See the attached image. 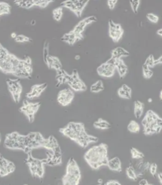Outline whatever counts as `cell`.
<instances>
[{"label": "cell", "instance_id": "48", "mask_svg": "<svg viewBox=\"0 0 162 185\" xmlns=\"http://www.w3.org/2000/svg\"><path fill=\"white\" fill-rule=\"evenodd\" d=\"M148 101H149V102H152V99H151V98L149 99V100H148Z\"/></svg>", "mask_w": 162, "mask_h": 185}, {"label": "cell", "instance_id": "39", "mask_svg": "<svg viewBox=\"0 0 162 185\" xmlns=\"http://www.w3.org/2000/svg\"><path fill=\"white\" fill-rule=\"evenodd\" d=\"M72 11L73 12H74L75 13L78 11V9H77V7L76 6V5H74V4H72L71 5V6H70V8Z\"/></svg>", "mask_w": 162, "mask_h": 185}, {"label": "cell", "instance_id": "40", "mask_svg": "<svg viewBox=\"0 0 162 185\" xmlns=\"http://www.w3.org/2000/svg\"><path fill=\"white\" fill-rule=\"evenodd\" d=\"M162 63V56H161V57H160V58H159L158 60H155V61H154V65H157V64H161Z\"/></svg>", "mask_w": 162, "mask_h": 185}, {"label": "cell", "instance_id": "46", "mask_svg": "<svg viewBox=\"0 0 162 185\" xmlns=\"http://www.w3.org/2000/svg\"><path fill=\"white\" fill-rule=\"evenodd\" d=\"M80 58V56L78 55H76L75 56V59L76 60H79Z\"/></svg>", "mask_w": 162, "mask_h": 185}, {"label": "cell", "instance_id": "44", "mask_svg": "<svg viewBox=\"0 0 162 185\" xmlns=\"http://www.w3.org/2000/svg\"><path fill=\"white\" fill-rule=\"evenodd\" d=\"M75 14H76L78 17H81V14H82V12H81V11H77L75 12Z\"/></svg>", "mask_w": 162, "mask_h": 185}, {"label": "cell", "instance_id": "28", "mask_svg": "<svg viewBox=\"0 0 162 185\" xmlns=\"http://www.w3.org/2000/svg\"><path fill=\"white\" fill-rule=\"evenodd\" d=\"M143 75H144V78L146 79L150 78L153 75V71L151 70L149 68L146 70H143Z\"/></svg>", "mask_w": 162, "mask_h": 185}, {"label": "cell", "instance_id": "31", "mask_svg": "<svg viewBox=\"0 0 162 185\" xmlns=\"http://www.w3.org/2000/svg\"><path fill=\"white\" fill-rule=\"evenodd\" d=\"M116 3H117V1H108V4L109 8L111 9H113Z\"/></svg>", "mask_w": 162, "mask_h": 185}, {"label": "cell", "instance_id": "36", "mask_svg": "<svg viewBox=\"0 0 162 185\" xmlns=\"http://www.w3.org/2000/svg\"><path fill=\"white\" fill-rule=\"evenodd\" d=\"M96 86H97V87H99V88H103L104 87L103 86V82L101 80H98L97 82H96L95 83H94Z\"/></svg>", "mask_w": 162, "mask_h": 185}, {"label": "cell", "instance_id": "15", "mask_svg": "<svg viewBox=\"0 0 162 185\" xmlns=\"http://www.w3.org/2000/svg\"><path fill=\"white\" fill-rule=\"evenodd\" d=\"M127 129L131 132L137 133L140 131V127L139 125L136 122L132 120L128 124V127H127Z\"/></svg>", "mask_w": 162, "mask_h": 185}, {"label": "cell", "instance_id": "41", "mask_svg": "<svg viewBox=\"0 0 162 185\" xmlns=\"http://www.w3.org/2000/svg\"><path fill=\"white\" fill-rule=\"evenodd\" d=\"M158 178H159V181H160V183L162 184V173H159L158 174Z\"/></svg>", "mask_w": 162, "mask_h": 185}, {"label": "cell", "instance_id": "18", "mask_svg": "<svg viewBox=\"0 0 162 185\" xmlns=\"http://www.w3.org/2000/svg\"><path fill=\"white\" fill-rule=\"evenodd\" d=\"M53 15H54V18L55 20L56 21L60 20L63 15L62 7H59L57 8L54 9L53 11Z\"/></svg>", "mask_w": 162, "mask_h": 185}, {"label": "cell", "instance_id": "27", "mask_svg": "<svg viewBox=\"0 0 162 185\" xmlns=\"http://www.w3.org/2000/svg\"><path fill=\"white\" fill-rule=\"evenodd\" d=\"M104 90V87L99 88L96 86L94 84L92 85L90 88V91L93 92H98Z\"/></svg>", "mask_w": 162, "mask_h": 185}, {"label": "cell", "instance_id": "14", "mask_svg": "<svg viewBox=\"0 0 162 185\" xmlns=\"http://www.w3.org/2000/svg\"><path fill=\"white\" fill-rule=\"evenodd\" d=\"M116 68H117L118 71L121 78H123L127 73V67L123 61V60L121 59H120L119 63L116 66Z\"/></svg>", "mask_w": 162, "mask_h": 185}, {"label": "cell", "instance_id": "22", "mask_svg": "<svg viewBox=\"0 0 162 185\" xmlns=\"http://www.w3.org/2000/svg\"><path fill=\"white\" fill-rule=\"evenodd\" d=\"M140 1H132L130 2L133 11L135 14H137L138 12V8L140 5Z\"/></svg>", "mask_w": 162, "mask_h": 185}, {"label": "cell", "instance_id": "38", "mask_svg": "<svg viewBox=\"0 0 162 185\" xmlns=\"http://www.w3.org/2000/svg\"><path fill=\"white\" fill-rule=\"evenodd\" d=\"M156 123H157V125L159 126H160V127H162V119L160 117H159L156 120Z\"/></svg>", "mask_w": 162, "mask_h": 185}, {"label": "cell", "instance_id": "9", "mask_svg": "<svg viewBox=\"0 0 162 185\" xmlns=\"http://www.w3.org/2000/svg\"><path fill=\"white\" fill-rule=\"evenodd\" d=\"M47 86L48 85L46 83L33 85L31 87L30 91L26 94V98L29 100H32L34 98L38 97L45 90Z\"/></svg>", "mask_w": 162, "mask_h": 185}, {"label": "cell", "instance_id": "7", "mask_svg": "<svg viewBox=\"0 0 162 185\" xmlns=\"http://www.w3.org/2000/svg\"><path fill=\"white\" fill-rule=\"evenodd\" d=\"M52 1H15L14 3L20 8L30 9L34 6L45 8Z\"/></svg>", "mask_w": 162, "mask_h": 185}, {"label": "cell", "instance_id": "42", "mask_svg": "<svg viewBox=\"0 0 162 185\" xmlns=\"http://www.w3.org/2000/svg\"><path fill=\"white\" fill-rule=\"evenodd\" d=\"M147 123H148V122H147V121H146L145 117H144V119H143V120H142V125H143V126H145Z\"/></svg>", "mask_w": 162, "mask_h": 185}, {"label": "cell", "instance_id": "30", "mask_svg": "<svg viewBox=\"0 0 162 185\" xmlns=\"http://www.w3.org/2000/svg\"><path fill=\"white\" fill-rule=\"evenodd\" d=\"M83 20L85 22V23L86 24V25H87L88 24H90L92 22L96 21H97V18L95 16H90L89 18H87L83 19Z\"/></svg>", "mask_w": 162, "mask_h": 185}, {"label": "cell", "instance_id": "45", "mask_svg": "<svg viewBox=\"0 0 162 185\" xmlns=\"http://www.w3.org/2000/svg\"><path fill=\"white\" fill-rule=\"evenodd\" d=\"M157 33H158V34H159L160 36H162V29H159L158 31H157Z\"/></svg>", "mask_w": 162, "mask_h": 185}, {"label": "cell", "instance_id": "29", "mask_svg": "<svg viewBox=\"0 0 162 185\" xmlns=\"http://www.w3.org/2000/svg\"><path fill=\"white\" fill-rule=\"evenodd\" d=\"M109 33L110 37L112 38V39L114 41H115V39H116V30L115 28H110L109 27Z\"/></svg>", "mask_w": 162, "mask_h": 185}, {"label": "cell", "instance_id": "11", "mask_svg": "<svg viewBox=\"0 0 162 185\" xmlns=\"http://www.w3.org/2000/svg\"><path fill=\"white\" fill-rule=\"evenodd\" d=\"M107 166L112 171H121V162L120 159L117 157L108 160Z\"/></svg>", "mask_w": 162, "mask_h": 185}, {"label": "cell", "instance_id": "17", "mask_svg": "<svg viewBox=\"0 0 162 185\" xmlns=\"http://www.w3.org/2000/svg\"><path fill=\"white\" fill-rule=\"evenodd\" d=\"M131 154L133 159H141L144 157V154L135 148H131Z\"/></svg>", "mask_w": 162, "mask_h": 185}, {"label": "cell", "instance_id": "16", "mask_svg": "<svg viewBox=\"0 0 162 185\" xmlns=\"http://www.w3.org/2000/svg\"><path fill=\"white\" fill-rule=\"evenodd\" d=\"M126 174L128 178L130 179L137 181L138 179V176L135 172V170L133 166H128L126 169Z\"/></svg>", "mask_w": 162, "mask_h": 185}, {"label": "cell", "instance_id": "1", "mask_svg": "<svg viewBox=\"0 0 162 185\" xmlns=\"http://www.w3.org/2000/svg\"><path fill=\"white\" fill-rule=\"evenodd\" d=\"M0 72L18 78L31 79L32 60L30 57L22 59L11 53L0 43Z\"/></svg>", "mask_w": 162, "mask_h": 185}, {"label": "cell", "instance_id": "24", "mask_svg": "<svg viewBox=\"0 0 162 185\" xmlns=\"http://www.w3.org/2000/svg\"><path fill=\"white\" fill-rule=\"evenodd\" d=\"M146 18H148V20H149L155 23H157L159 20V18L156 15L153 14H148L146 15Z\"/></svg>", "mask_w": 162, "mask_h": 185}, {"label": "cell", "instance_id": "43", "mask_svg": "<svg viewBox=\"0 0 162 185\" xmlns=\"http://www.w3.org/2000/svg\"><path fill=\"white\" fill-rule=\"evenodd\" d=\"M17 36H18V34L16 33H12L11 34V37H12L13 39H15Z\"/></svg>", "mask_w": 162, "mask_h": 185}, {"label": "cell", "instance_id": "34", "mask_svg": "<svg viewBox=\"0 0 162 185\" xmlns=\"http://www.w3.org/2000/svg\"><path fill=\"white\" fill-rule=\"evenodd\" d=\"M78 25H79V26L80 27H81L82 28H85V27L86 26V24L85 23V22L84 21V20H81V21H80L79 22V23L78 24Z\"/></svg>", "mask_w": 162, "mask_h": 185}, {"label": "cell", "instance_id": "2", "mask_svg": "<svg viewBox=\"0 0 162 185\" xmlns=\"http://www.w3.org/2000/svg\"><path fill=\"white\" fill-rule=\"evenodd\" d=\"M107 148L105 144H101L90 148L85 154V159L89 164L98 163L100 166H103L102 161L108 157Z\"/></svg>", "mask_w": 162, "mask_h": 185}, {"label": "cell", "instance_id": "25", "mask_svg": "<svg viewBox=\"0 0 162 185\" xmlns=\"http://www.w3.org/2000/svg\"><path fill=\"white\" fill-rule=\"evenodd\" d=\"M149 170L151 174L153 176H155L157 172V165L155 163H152L149 166Z\"/></svg>", "mask_w": 162, "mask_h": 185}, {"label": "cell", "instance_id": "32", "mask_svg": "<svg viewBox=\"0 0 162 185\" xmlns=\"http://www.w3.org/2000/svg\"><path fill=\"white\" fill-rule=\"evenodd\" d=\"M106 185H121V183H119L118 181H115V180H111L109 181L107 183L105 184Z\"/></svg>", "mask_w": 162, "mask_h": 185}, {"label": "cell", "instance_id": "5", "mask_svg": "<svg viewBox=\"0 0 162 185\" xmlns=\"http://www.w3.org/2000/svg\"><path fill=\"white\" fill-rule=\"evenodd\" d=\"M6 82L8 89L14 101L16 104L19 103L23 92V87L20 80L19 79H8Z\"/></svg>", "mask_w": 162, "mask_h": 185}, {"label": "cell", "instance_id": "3", "mask_svg": "<svg viewBox=\"0 0 162 185\" xmlns=\"http://www.w3.org/2000/svg\"><path fill=\"white\" fill-rule=\"evenodd\" d=\"M27 158L25 163L29 166L31 175L33 177L42 178L45 173V165L43 159H38L34 157L32 155V152L27 153Z\"/></svg>", "mask_w": 162, "mask_h": 185}, {"label": "cell", "instance_id": "23", "mask_svg": "<svg viewBox=\"0 0 162 185\" xmlns=\"http://www.w3.org/2000/svg\"><path fill=\"white\" fill-rule=\"evenodd\" d=\"M154 61L155 60H154L153 56L152 55H150L146 58L145 64H146L149 67V68L153 67V66H155Z\"/></svg>", "mask_w": 162, "mask_h": 185}, {"label": "cell", "instance_id": "19", "mask_svg": "<svg viewBox=\"0 0 162 185\" xmlns=\"http://www.w3.org/2000/svg\"><path fill=\"white\" fill-rule=\"evenodd\" d=\"M14 40L16 42H18V43H23V42H31L32 41V39L24 35L20 34V35H18L14 39Z\"/></svg>", "mask_w": 162, "mask_h": 185}, {"label": "cell", "instance_id": "10", "mask_svg": "<svg viewBox=\"0 0 162 185\" xmlns=\"http://www.w3.org/2000/svg\"><path fill=\"white\" fill-rule=\"evenodd\" d=\"M44 61L49 69H54L56 71L62 69L61 63L57 57L48 55Z\"/></svg>", "mask_w": 162, "mask_h": 185}, {"label": "cell", "instance_id": "13", "mask_svg": "<svg viewBox=\"0 0 162 185\" xmlns=\"http://www.w3.org/2000/svg\"><path fill=\"white\" fill-rule=\"evenodd\" d=\"M11 5L5 2H0V16L4 15H9L11 14Z\"/></svg>", "mask_w": 162, "mask_h": 185}, {"label": "cell", "instance_id": "33", "mask_svg": "<svg viewBox=\"0 0 162 185\" xmlns=\"http://www.w3.org/2000/svg\"><path fill=\"white\" fill-rule=\"evenodd\" d=\"M121 88L124 90V91H125L126 92H130V93H131V89L128 86H127L125 84H124V85H123L122 86V87H121Z\"/></svg>", "mask_w": 162, "mask_h": 185}, {"label": "cell", "instance_id": "20", "mask_svg": "<svg viewBox=\"0 0 162 185\" xmlns=\"http://www.w3.org/2000/svg\"><path fill=\"white\" fill-rule=\"evenodd\" d=\"M115 49L117 53L116 58H121V57L122 56H128L129 55V53L123 48L118 47Z\"/></svg>", "mask_w": 162, "mask_h": 185}, {"label": "cell", "instance_id": "6", "mask_svg": "<svg viewBox=\"0 0 162 185\" xmlns=\"http://www.w3.org/2000/svg\"><path fill=\"white\" fill-rule=\"evenodd\" d=\"M16 169L15 164L11 161L5 158L0 153V177L3 178L14 172Z\"/></svg>", "mask_w": 162, "mask_h": 185}, {"label": "cell", "instance_id": "21", "mask_svg": "<svg viewBox=\"0 0 162 185\" xmlns=\"http://www.w3.org/2000/svg\"><path fill=\"white\" fill-rule=\"evenodd\" d=\"M118 92L119 95L122 98H124L126 99H130L131 98V93L126 92L125 91H124L122 88H120L118 90Z\"/></svg>", "mask_w": 162, "mask_h": 185}, {"label": "cell", "instance_id": "47", "mask_svg": "<svg viewBox=\"0 0 162 185\" xmlns=\"http://www.w3.org/2000/svg\"><path fill=\"white\" fill-rule=\"evenodd\" d=\"M162 91L161 92V94H160V98H161V100H162Z\"/></svg>", "mask_w": 162, "mask_h": 185}, {"label": "cell", "instance_id": "8", "mask_svg": "<svg viewBox=\"0 0 162 185\" xmlns=\"http://www.w3.org/2000/svg\"><path fill=\"white\" fill-rule=\"evenodd\" d=\"M74 93L70 89H65L60 91L57 95V101L62 106H67L72 102Z\"/></svg>", "mask_w": 162, "mask_h": 185}, {"label": "cell", "instance_id": "37", "mask_svg": "<svg viewBox=\"0 0 162 185\" xmlns=\"http://www.w3.org/2000/svg\"><path fill=\"white\" fill-rule=\"evenodd\" d=\"M139 185H149L148 181L146 179H141L140 182H139Z\"/></svg>", "mask_w": 162, "mask_h": 185}, {"label": "cell", "instance_id": "26", "mask_svg": "<svg viewBox=\"0 0 162 185\" xmlns=\"http://www.w3.org/2000/svg\"><path fill=\"white\" fill-rule=\"evenodd\" d=\"M94 126L96 128L100 129H109V128L111 127L108 126H106V125L100 124L98 121L95 122L94 123Z\"/></svg>", "mask_w": 162, "mask_h": 185}, {"label": "cell", "instance_id": "12", "mask_svg": "<svg viewBox=\"0 0 162 185\" xmlns=\"http://www.w3.org/2000/svg\"><path fill=\"white\" fill-rule=\"evenodd\" d=\"M144 111V104L138 101H136L134 103V115L136 118L139 119L141 117Z\"/></svg>", "mask_w": 162, "mask_h": 185}, {"label": "cell", "instance_id": "49", "mask_svg": "<svg viewBox=\"0 0 162 185\" xmlns=\"http://www.w3.org/2000/svg\"><path fill=\"white\" fill-rule=\"evenodd\" d=\"M1 132H0V144H1Z\"/></svg>", "mask_w": 162, "mask_h": 185}, {"label": "cell", "instance_id": "4", "mask_svg": "<svg viewBox=\"0 0 162 185\" xmlns=\"http://www.w3.org/2000/svg\"><path fill=\"white\" fill-rule=\"evenodd\" d=\"M40 106L41 102H31L24 100L19 110L27 117L30 123H33L35 119V115Z\"/></svg>", "mask_w": 162, "mask_h": 185}, {"label": "cell", "instance_id": "35", "mask_svg": "<svg viewBox=\"0 0 162 185\" xmlns=\"http://www.w3.org/2000/svg\"><path fill=\"white\" fill-rule=\"evenodd\" d=\"M109 26L110 28H115V29L116 23H115L112 20H109Z\"/></svg>", "mask_w": 162, "mask_h": 185}]
</instances>
